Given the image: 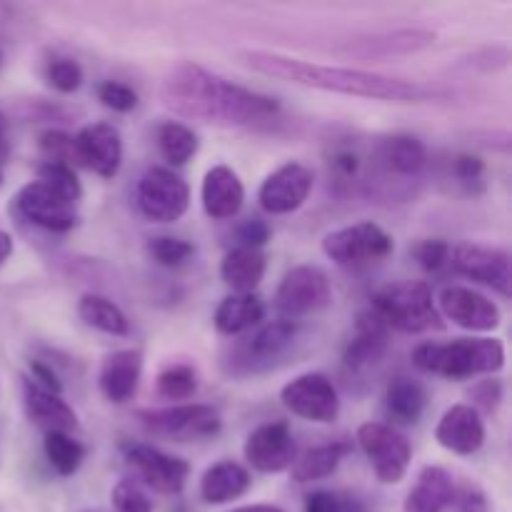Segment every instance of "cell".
<instances>
[{
	"instance_id": "4dcf8cb0",
	"label": "cell",
	"mask_w": 512,
	"mask_h": 512,
	"mask_svg": "<svg viewBox=\"0 0 512 512\" xmlns=\"http://www.w3.org/2000/svg\"><path fill=\"white\" fill-rule=\"evenodd\" d=\"M428 405V393L423 385L408 375H398L390 380L385 390V413L398 425H415L425 413Z\"/></svg>"
},
{
	"instance_id": "db71d44e",
	"label": "cell",
	"mask_w": 512,
	"mask_h": 512,
	"mask_svg": "<svg viewBox=\"0 0 512 512\" xmlns=\"http://www.w3.org/2000/svg\"><path fill=\"white\" fill-rule=\"evenodd\" d=\"M0 65H3V50H0Z\"/></svg>"
},
{
	"instance_id": "d4e9b609",
	"label": "cell",
	"mask_w": 512,
	"mask_h": 512,
	"mask_svg": "<svg viewBox=\"0 0 512 512\" xmlns=\"http://www.w3.org/2000/svg\"><path fill=\"white\" fill-rule=\"evenodd\" d=\"M455 480L453 475L438 465L420 470L418 483L405 498V512H445L453 508Z\"/></svg>"
},
{
	"instance_id": "ffe728a7",
	"label": "cell",
	"mask_w": 512,
	"mask_h": 512,
	"mask_svg": "<svg viewBox=\"0 0 512 512\" xmlns=\"http://www.w3.org/2000/svg\"><path fill=\"white\" fill-rule=\"evenodd\" d=\"M435 440L440 448L455 455H473L483 448L485 443V423L483 415L470 405H453L443 413L438 428H435Z\"/></svg>"
},
{
	"instance_id": "52a82bcc",
	"label": "cell",
	"mask_w": 512,
	"mask_h": 512,
	"mask_svg": "<svg viewBox=\"0 0 512 512\" xmlns=\"http://www.w3.org/2000/svg\"><path fill=\"white\" fill-rule=\"evenodd\" d=\"M393 250V235L370 220L333 230L323 238V253L343 268H363V265L380 263Z\"/></svg>"
},
{
	"instance_id": "8d00e7d4",
	"label": "cell",
	"mask_w": 512,
	"mask_h": 512,
	"mask_svg": "<svg viewBox=\"0 0 512 512\" xmlns=\"http://www.w3.org/2000/svg\"><path fill=\"white\" fill-rule=\"evenodd\" d=\"M150 258L155 260L163 268H180V265L188 263L195 255L193 243L183 238H173V235H158L148 243Z\"/></svg>"
},
{
	"instance_id": "c3c4849f",
	"label": "cell",
	"mask_w": 512,
	"mask_h": 512,
	"mask_svg": "<svg viewBox=\"0 0 512 512\" xmlns=\"http://www.w3.org/2000/svg\"><path fill=\"white\" fill-rule=\"evenodd\" d=\"M335 512H368V508L358 498H353V495L338 493V508H335Z\"/></svg>"
},
{
	"instance_id": "bcb514c9",
	"label": "cell",
	"mask_w": 512,
	"mask_h": 512,
	"mask_svg": "<svg viewBox=\"0 0 512 512\" xmlns=\"http://www.w3.org/2000/svg\"><path fill=\"white\" fill-rule=\"evenodd\" d=\"M453 505L458 512H490L488 498H485L483 488H478L475 483L455 485Z\"/></svg>"
},
{
	"instance_id": "603a6c76",
	"label": "cell",
	"mask_w": 512,
	"mask_h": 512,
	"mask_svg": "<svg viewBox=\"0 0 512 512\" xmlns=\"http://www.w3.org/2000/svg\"><path fill=\"white\" fill-rule=\"evenodd\" d=\"M23 398L30 423H35V428L43 430L45 435L73 433L78 428V415L60 398V393H50V390L35 385L33 380H25Z\"/></svg>"
},
{
	"instance_id": "836d02e7",
	"label": "cell",
	"mask_w": 512,
	"mask_h": 512,
	"mask_svg": "<svg viewBox=\"0 0 512 512\" xmlns=\"http://www.w3.org/2000/svg\"><path fill=\"white\" fill-rule=\"evenodd\" d=\"M158 148L170 165L180 168V165H185L188 160H193L200 143L198 135H195L188 125L168 120V123H163L158 128Z\"/></svg>"
},
{
	"instance_id": "5bb4252c",
	"label": "cell",
	"mask_w": 512,
	"mask_h": 512,
	"mask_svg": "<svg viewBox=\"0 0 512 512\" xmlns=\"http://www.w3.org/2000/svg\"><path fill=\"white\" fill-rule=\"evenodd\" d=\"M243 453L250 468L258 470V473L273 475L293 468L295 458H298V445H295V435L290 425L283 423V420H275V423L258 425L248 435Z\"/></svg>"
},
{
	"instance_id": "74e56055",
	"label": "cell",
	"mask_w": 512,
	"mask_h": 512,
	"mask_svg": "<svg viewBox=\"0 0 512 512\" xmlns=\"http://www.w3.org/2000/svg\"><path fill=\"white\" fill-rule=\"evenodd\" d=\"M45 78L58 93H75L83 85V68L73 58H55L48 63Z\"/></svg>"
},
{
	"instance_id": "11a10c76",
	"label": "cell",
	"mask_w": 512,
	"mask_h": 512,
	"mask_svg": "<svg viewBox=\"0 0 512 512\" xmlns=\"http://www.w3.org/2000/svg\"><path fill=\"white\" fill-rule=\"evenodd\" d=\"M88 512H93V510H88Z\"/></svg>"
},
{
	"instance_id": "d6a6232c",
	"label": "cell",
	"mask_w": 512,
	"mask_h": 512,
	"mask_svg": "<svg viewBox=\"0 0 512 512\" xmlns=\"http://www.w3.org/2000/svg\"><path fill=\"white\" fill-rule=\"evenodd\" d=\"M45 460H48L50 468L60 475V478H70L80 470L85 455V445L80 440H75L70 433H48L45 435Z\"/></svg>"
},
{
	"instance_id": "484cf974",
	"label": "cell",
	"mask_w": 512,
	"mask_h": 512,
	"mask_svg": "<svg viewBox=\"0 0 512 512\" xmlns=\"http://www.w3.org/2000/svg\"><path fill=\"white\" fill-rule=\"evenodd\" d=\"M250 473L245 465L235 460H220L210 465L200 478V498L208 505H225L238 500L240 495L248 493Z\"/></svg>"
},
{
	"instance_id": "f35d334b",
	"label": "cell",
	"mask_w": 512,
	"mask_h": 512,
	"mask_svg": "<svg viewBox=\"0 0 512 512\" xmlns=\"http://www.w3.org/2000/svg\"><path fill=\"white\" fill-rule=\"evenodd\" d=\"M98 100L115 113H130L138 105V93L120 80H103L98 85Z\"/></svg>"
},
{
	"instance_id": "4fadbf2b",
	"label": "cell",
	"mask_w": 512,
	"mask_h": 512,
	"mask_svg": "<svg viewBox=\"0 0 512 512\" xmlns=\"http://www.w3.org/2000/svg\"><path fill=\"white\" fill-rule=\"evenodd\" d=\"M448 265L458 275L483 283L500 293L503 298H510L512 275H510V255L500 248H488V245H455L450 248Z\"/></svg>"
},
{
	"instance_id": "d6986e66",
	"label": "cell",
	"mask_w": 512,
	"mask_h": 512,
	"mask_svg": "<svg viewBox=\"0 0 512 512\" xmlns=\"http://www.w3.org/2000/svg\"><path fill=\"white\" fill-rule=\"evenodd\" d=\"M370 160L383 178H418L428 165V148L415 135L395 133L375 143Z\"/></svg>"
},
{
	"instance_id": "60d3db41",
	"label": "cell",
	"mask_w": 512,
	"mask_h": 512,
	"mask_svg": "<svg viewBox=\"0 0 512 512\" xmlns=\"http://www.w3.org/2000/svg\"><path fill=\"white\" fill-rule=\"evenodd\" d=\"M113 508L115 512H153V503L133 480H120L113 488Z\"/></svg>"
},
{
	"instance_id": "7c38bea8",
	"label": "cell",
	"mask_w": 512,
	"mask_h": 512,
	"mask_svg": "<svg viewBox=\"0 0 512 512\" xmlns=\"http://www.w3.org/2000/svg\"><path fill=\"white\" fill-rule=\"evenodd\" d=\"M15 208L28 223L48 233H70L78 225V205L65 200L40 180L23 185L15 195Z\"/></svg>"
},
{
	"instance_id": "277c9868",
	"label": "cell",
	"mask_w": 512,
	"mask_h": 512,
	"mask_svg": "<svg viewBox=\"0 0 512 512\" xmlns=\"http://www.w3.org/2000/svg\"><path fill=\"white\" fill-rule=\"evenodd\" d=\"M370 308L385 320L390 330H400V333L420 335L443 328L433 290L423 280L385 285L373 295Z\"/></svg>"
},
{
	"instance_id": "f1b7e54d",
	"label": "cell",
	"mask_w": 512,
	"mask_h": 512,
	"mask_svg": "<svg viewBox=\"0 0 512 512\" xmlns=\"http://www.w3.org/2000/svg\"><path fill=\"white\" fill-rule=\"evenodd\" d=\"M265 260L263 250L253 248H233L225 253L223 263H220V278L228 285L233 293H253L265 278Z\"/></svg>"
},
{
	"instance_id": "cb8c5ba5",
	"label": "cell",
	"mask_w": 512,
	"mask_h": 512,
	"mask_svg": "<svg viewBox=\"0 0 512 512\" xmlns=\"http://www.w3.org/2000/svg\"><path fill=\"white\" fill-rule=\"evenodd\" d=\"M388 345L390 328L373 308H368L358 315V320H355L353 340H350L348 348H345L343 360L345 365L353 370L370 368V365H375L383 358Z\"/></svg>"
},
{
	"instance_id": "e0dca14e",
	"label": "cell",
	"mask_w": 512,
	"mask_h": 512,
	"mask_svg": "<svg viewBox=\"0 0 512 512\" xmlns=\"http://www.w3.org/2000/svg\"><path fill=\"white\" fill-rule=\"evenodd\" d=\"M438 308V313L470 333H490L503 320L493 300L465 285H445L438 295Z\"/></svg>"
},
{
	"instance_id": "ee69618b",
	"label": "cell",
	"mask_w": 512,
	"mask_h": 512,
	"mask_svg": "<svg viewBox=\"0 0 512 512\" xmlns=\"http://www.w3.org/2000/svg\"><path fill=\"white\" fill-rule=\"evenodd\" d=\"M235 240L238 248L260 250L270 240V225L263 218H248L235 228Z\"/></svg>"
},
{
	"instance_id": "1f68e13d",
	"label": "cell",
	"mask_w": 512,
	"mask_h": 512,
	"mask_svg": "<svg viewBox=\"0 0 512 512\" xmlns=\"http://www.w3.org/2000/svg\"><path fill=\"white\" fill-rule=\"evenodd\" d=\"M78 318L88 328L100 330L105 335H128L130 323L123 310L110 298L98 293H88L78 300Z\"/></svg>"
},
{
	"instance_id": "9a60e30c",
	"label": "cell",
	"mask_w": 512,
	"mask_h": 512,
	"mask_svg": "<svg viewBox=\"0 0 512 512\" xmlns=\"http://www.w3.org/2000/svg\"><path fill=\"white\" fill-rule=\"evenodd\" d=\"M125 460L135 470V475L160 495L183 493L185 483H188L190 465L183 458L163 453V450L153 448V445H128L125 448Z\"/></svg>"
},
{
	"instance_id": "30bf717a",
	"label": "cell",
	"mask_w": 512,
	"mask_h": 512,
	"mask_svg": "<svg viewBox=\"0 0 512 512\" xmlns=\"http://www.w3.org/2000/svg\"><path fill=\"white\" fill-rule=\"evenodd\" d=\"M333 300L328 275L315 265H298L288 270L275 290V308L283 320H298L325 310Z\"/></svg>"
},
{
	"instance_id": "7402d4cb",
	"label": "cell",
	"mask_w": 512,
	"mask_h": 512,
	"mask_svg": "<svg viewBox=\"0 0 512 512\" xmlns=\"http://www.w3.org/2000/svg\"><path fill=\"white\" fill-rule=\"evenodd\" d=\"M140 373H143V353L138 348H125L108 355L100 368V393L113 405H125L138 393Z\"/></svg>"
},
{
	"instance_id": "f907efd6",
	"label": "cell",
	"mask_w": 512,
	"mask_h": 512,
	"mask_svg": "<svg viewBox=\"0 0 512 512\" xmlns=\"http://www.w3.org/2000/svg\"><path fill=\"white\" fill-rule=\"evenodd\" d=\"M10 255H13V238L0 230V265H3Z\"/></svg>"
},
{
	"instance_id": "f546056e",
	"label": "cell",
	"mask_w": 512,
	"mask_h": 512,
	"mask_svg": "<svg viewBox=\"0 0 512 512\" xmlns=\"http://www.w3.org/2000/svg\"><path fill=\"white\" fill-rule=\"evenodd\" d=\"M435 43V33L430 30H393V33L375 35V38L358 40L350 50L363 58H395V55L418 53Z\"/></svg>"
},
{
	"instance_id": "7dc6e473",
	"label": "cell",
	"mask_w": 512,
	"mask_h": 512,
	"mask_svg": "<svg viewBox=\"0 0 512 512\" xmlns=\"http://www.w3.org/2000/svg\"><path fill=\"white\" fill-rule=\"evenodd\" d=\"M338 508V493L330 490H318L305 498V512H335Z\"/></svg>"
},
{
	"instance_id": "ab89813d",
	"label": "cell",
	"mask_w": 512,
	"mask_h": 512,
	"mask_svg": "<svg viewBox=\"0 0 512 512\" xmlns=\"http://www.w3.org/2000/svg\"><path fill=\"white\" fill-rule=\"evenodd\" d=\"M453 170H455V178H458V183L463 185L468 193L478 195L485 190V163L478 158V155H470V153H463L455 158L453 163Z\"/></svg>"
},
{
	"instance_id": "9c48e42d",
	"label": "cell",
	"mask_w": 512,
	"mask_h": 512,
	"mask_svg": "<svg viewBox=\"0 0 512 512\" xmlns=\"http://www.w3.org/2000/svg\"><path fill=\"white\" fill-rule=\"evenodd\" d=\"M138 210L150 223H175L190 205V188L173 168L153 165L138 183Z\"/></svg>"
},
{
	"instance_id": "44dd1931",
	"label": "cell",
	"mask_w": 512,
	"mask_h": 512,
	"mask_svg": "<svg viewBox=\"0 0 512 512\" xmlns=\"http://www.w3.org/2000/svg\"><path fill=\"white\" fill-rule=\"evenodd\" d=\"M200 200H203V210L208 218H235L245 203L243 180L228 165H215V168H210L205 173L203 188H200Z\"/></svg>"
},
{
	"instance_id": "5b68a950",
	"label": "cell",
	"mask_w": 512,
	"mask_h": 512,
	"mask_svg": "<svg viewBox=\"0 0 512 512\" xmlns=\"http://www.w3.org/2000/svg\"><path fill=\"white\" fill-rule=\"evenodd\" d=\"M138 420L150 435L175 440V443H195V440L215 438L223 428V418L213 405L183 403L163 410H138Z\"/></svg>"
},
{
	"instance_id": "6da1fadb",
	"label": "cell",
	"mask_w": 512,
	"mask_h": 512,
	"mask_svg": "<svg viewBox=\"0 0 512 512\" xmlns=\"http://www.w3.org/2000/svg\"><path fill=\"white\" fill-rule=\"evenodd\" d=\"M163 103L180 118L220 128H273L280 103L270 95L225 80L195 63H183L165 78Z\"/></svg>"
},
{
	"instance_id": "7a4b0ae2",
	"label": "cell",
	"mask_w": 512,
	"mask_h": 512,
	"mask_svg": "<svg viewBox=\"0 0 512 512\" xmlns=\"http://www.w3.org/2000/svg\"><path fill=\"white\" fill-rule=\"evenodd\" d=\"M243 60L250 68L263 75H270V78L303 85V88L355 95V98L385 100V103H425V100L438 98L440 95L435 88H428L423 83H413V80L390 78V75L370 73V70L358 68L308 63V60H298L280 53H265V50L243 53Z\"/></svg>"
},
{
	"instance_id": "d590c367",
	"label": "cell",
	"mask_w": 512,
	"mask_h": 512,
	"mask_svg": "<svg viewBox=\"0 0 512 512\" xmlns=\"http://www.w3.org/2000/svg\"><path fill=\"white\" fill-rule=\"evenodd\" d=\"M38 180L43 185H48L50 190H55L58 195H63L65 200H70V203L78 205L80 198H83V185H80L73 165L50 163V160H45L38 168Z\"/></svg>"
},
{
	"instance_id": "e575fe53",
	"label": "cell",
	"mask_w": 512,
	"mask_h": 512,
	"mask_svg": "<svg viewBox=\"0 0 512 512\" xmlns=\"http://www.w3.org/2000/svg\"><path fill=\"white\" fill-rule=\"evenodd\" d=\"M155 390L163 400H190L198 393V373L193 365L175 363L168 365L155 380Z\"/></svg>"
},
{
	"instance_id": "ba28073f",
	"label": "cell",
	"mask_w": 512,
	"mask_h": 512,
	"mask_svg": "<svg viewBox=\"0 0 512 512\" xmlns=\"http://www.w3.org/2000/svg\"><path fill=\"white\" fill-rule=\"evenodd\" d=\"M360 450L368 458L375 478L383 485H395L405 478L413 460V448L403 433L385 423H363L358 428Z\"/></svg>"
},
{
	"instance_id": "816d5d0a",
	"label": "cell",
	"mask_w": 512,
	"mask_h": 512,
	"mask_svg": "<svg viewBox=\"0 0 512 512\" xmlns=\"http://www.w3.org/2000/svg\"><path fill=\"white\" fill-rule=\"evenodd\" d=\"M233 512H285V510L275 508V505H245V508H238Z\"/></svg>"
},
{
	"instance_id": "f6af8a7d",
	"label": "cell",
	"mask_w": 512,
	"mask_h": 512,
	"mask_svg": "<svg viewBox=\"0 0 512 512\" xmlns=\"http://www.w3.org/2000/svg\"><path fill=\"white\" fill-rule=\"evenodd\" d=\"M470 398H473L475 405H470L473 410H483V413H495L503 400V383L500 380H483V383L475 385L470 390Z\"/></svg>"
},
{
	"instance_id": "b9f144b4",
	"label": "cell",
	"mask_w": 512,
	"mask_h": 512,
	"mask_svg": "<svg viewBox=\"0 0 512 512\" xmlns=\"http://www.w3.org/2000/svg\"><path fill=\"white\" fill-rule=\"evenodd\" d=\"M413 253L420 268L428 270V273H435V270H440L443 265H448L450 245L440 238H428V240H420V243L415 245Z\"/></svg>"
},
{
	"instance_id": "3957f363",
	"label": "cell",
	"mask_w": 512,
	"mask_h": 512,
	"mask_svg": "<svg viewBox=\"0 0 512 512\" xmlns=\"http://www.w3.org/2000/svg\"><path fill=\"white\" fill-rule=\"evenodd\" d=\"M420 373L445 380H470L495 375L505 365V348L495 338H458L450 343H423L413 350Z\"/></svg>"
},
{
	"instance_id": "8992f818",
	"label": "cell",
	"mask_w": 512,
	"mask_h": 512,
	"mask_svg": "<svg viewBox=\"0 0 512 512\" xmlns=\"http://www.w3.org/2000/svg\"><path fill=\"white\" fill-rule=\"evenodd\" d=\"M298 338V325L293 320H273L268 325H258L250 335L240 338L230 350V373L258 375L273 368Z\"/></svg>"
},
{
	"instance_id": "4316f807",
	"label": "cell",
	"mask_w": 512,
	"mask_h": 512,
	"mask_svg": "<svg viewBox=\"0 0 512 512\" xmlns=\"http://www.w3.org/2000/svg\"><path fill=\"white\" fill-rule=\"evenodd\" d=\"M265 320V303L258 293H233L220 300L213 323L223 335H243Z\"/></svg>"
},
{
	"instance_id": "8fae6325",
	"label": "cell",
	"mask_w": 512,
	"mask_h": 512,
	"mask_svg": "<svg viewBox=\"0 0 512 512\" xmlns=\"http://www.w3.org/2000/svg\"><path fill=\"white\" fill-rule=\"evenodd\" d=\"M285 408L310 423H333L340 415V398L333 380L323 373H303L280 390Z\"/></svg>"
},
{
	"instance_id": "2e32d148",
	"label": "cell",
	"mask_w": 512,
	"mask_h": 512,
	"mask_svg": "<svg viewBox=\"0 0 512 512\" xmlns=\"http://www.w3.org/2000/svg\"><path fill=\"white\" fill-rule=\"evenodd\" d=\"M73 160L100 178H115L123 163V138L110 123H90L73 135Z\"/></svg>"
},
{
	"instance_id": "83f0119b",
	"label": "cell",
	"mask_w": 512,
	"mask_h": 512,
	"mask_svg": "<svg viewBox=\"0 0 512 512\" xmlns=\"http://www.w3.org/2000/svg\"><path fill=\"white\" fill-rule=\"evenodd\" d=\"M353 453V443L350 440H333V443L315 445V448L305 450L300 458H295L290 475H293L295 483H318V480L330 478L335 470L340 468L348 455Z\"/></svg>"
},
{
	"instance_id": "f5cc1de1",
	"label": "cell",
	"mask_w": 512,
	"mask_h": 512,
	"mask_svg": "<svg viewBox=\"0 0 512 512\" xmlns=\"http://www.w3.org/2000/svg\"><path fill=\"white\" fill-rule=\"evenodd\" d=\"M3 178H5V173H3V160H0V185H3Z\"/></svg>"
},
{
	"instance_id": "7bdbcfd3",
	"label": "cell",
	"mask_w": 512,
	"mask_h": 512,
	"mask_svg": "<svg viewBox=\"0 0 512 512\" xmlns=\"http://www.w3.org/2000/svg\"><path fill=\"white\" fill-rule=\"evenodd\" d=\"M40 150L50 163H68L73 160V135L60 130H45L40 135Z\"/></svg>"
},
{
	"instance_id": "681fc988",
	"label": "cell",
	"mask_w": 512,
	"mask_h": 512,
	"mask_svg": "<svg viewBox=\"0 0 512 512\" xmlns=\"http://www.w3.org/2000/svg\"><path fill=\"white\" fill-rule=\"evenodd\" d=\"M5 158H8V120L0 113V160L5 163Z\"/></svg>"
},
{
	"instance_id": "ac0fdd59",
	"label": "cell",
	"mask_w": 512,
	"mask_h": 512,
	"mask_svg": "<svg viewBox=\"0 0 512 512\" xmlns=\"http://www.w3.org/2000/svg\"><path fill=\"white\" fill-rule=\"evenodd\" d=\"M315 175L303 163H285L268 175L260 185V208L270 215L295 213L308 200Z\"/></svg>"
}]
</instances>
